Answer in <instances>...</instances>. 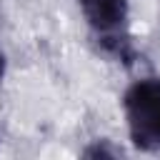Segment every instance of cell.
I'll return each instance as SVG.
<instances>
[{"label":"cell","instance_id":"obj_1","mask_svg":"<svg viewBox=\"0 0 160 160\" xmlns=\"http://www.w3.org/2000/svg\"><path fill=\"white\" fill-rule=\"evenodd\" d=\"M80 12L98 42V48L122 65L138 60V50L128 32L130 5L128 0H78Z\"/></svg>","mask_w":160,"mask_h":160},{"label":"cell","instance_id":"obj_2","mask_svg":"<svg viewBox=\"0 0 160 160\" xmlns=\"http://www.w3.org/2000/svg\"><path fill=\"white\" fill-rule=\"evenodd\" d=\"M130 142L142 152H160V78H140L122 95Z\"/></svg>","mask_w":160,"mask_h":160},{"label":"cell","instance_id":"obj_3","mask_svg":"<svg viewBox=\"0 0 160 160\" xmlns=\"http://www.w3.org/2000/svg\"><path fill=\"white\" fill-rule=\"evenodd\" d=\"M5 55H2V50H0V82H2V78H5Z\"/></svg>","mask_w":160,"mask_h":160}]
</instances>
